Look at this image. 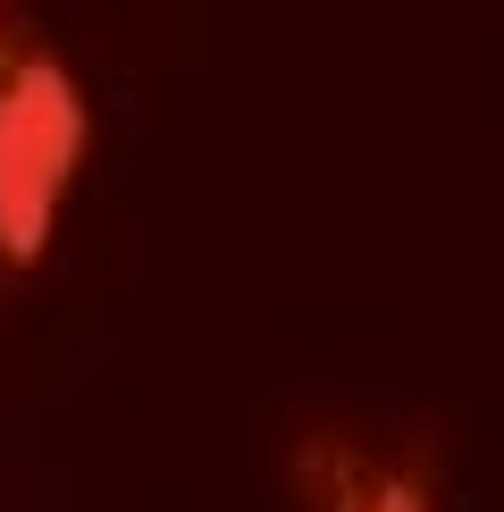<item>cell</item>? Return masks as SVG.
Instances as JSON below:
<instances>
[{
	"instance_id": "6da1fadb",
	"label": "cell",
	"mask_w": 504,
	"mask_h": 512,
	"mask_svg": "<svg viewBox=\"0 0 504 512\" xmlns=\"http://www.w3.org/2000/svg\"><path fill=\"white\" fill-rule=\"evenodd\" d=\"M84 160V93L59 59H17L0 84V261L34 269L51 244V210Z\"/></svg>"
}]
</instances>
